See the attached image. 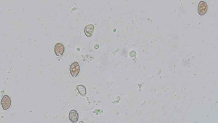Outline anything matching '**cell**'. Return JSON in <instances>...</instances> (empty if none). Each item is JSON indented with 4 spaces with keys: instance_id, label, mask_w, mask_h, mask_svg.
I'll return each mask as SVG.
<instances>
[{
    "instance_id": "3",
    "label": "cell",
    "mask_w": 218,
    "mask_h": 123,
    "mask_svg": "<svg viewBox=\"0 0 218 123\" xmlns=\"http://www.w3.org/2000/svg\"><path fill=\"white\" fill-rule=\"evenodd\" d=\"M208 6L205 1H200L198 6V13L200 15H203L207 13Z\"/></svg>"
},
{
    "instance_id": "2",
    "label": "cell",
    "mask_w": 218,
    "mask_h": 123,
    "mask_svg": "<svg viewBox=\"0 0 218 123\" xmlns=\"http://www.w3.org/2000/svg\"><path fill=\"white\" fill-rule=\"evenodd\" d=\"M69 70H70L71 75L73 77H77L79 75L80 72V65L77 62H74L71 64L70 66Z\"/></svg>"
},
{
    "instance_id": "5",
    "label": "cell",
    "mask_w": 218,
    "mask_h": 123,
    "mask_svg": "<svg viewBox=\"0 0 218 123\" xmlns=\"http://www.w3.org/2000/svg\"><path fill=\"white\" fill-rule=\"evenodd\" d=\"M69 118L73 123H77L79 120V114L76 110L72 109L69 114Z\"/></svg>"
},
{
    "instance_id": "4",
    "label": "cell",
    "mask_w": 218,
    "mask_h": 123,
    "mask_svg": "<svg viewBox=\"0 0 218 123\" xmlns=\"http://www.w3.org/2000/svg\"><path fill=\"white\" fill-rule=\"evenodd\" d=\"M64 52V47L60 43H57L55 46V53L57 56H60L63 54Z\"/></svg>"
},
{
    "instance_id": "7",
    "label": "cell",
    "mask_w": 218,
    "mask_h": 123,
    "mask_svg": "<svg viewBox=\"0 0 218 123\" xmlns=\"http://www.w3.org/2000/svg\"><path fill=\"white\" fill-rule=\"evenodd\" d=\"M77 90L79 93L82 96H85L87 94V90L86 87L82 85H79L77 86Z\"/></svg>"
},
{
    "instance_id": "1",
    "label": "cell",
    "mask_w": 218,
    "mask_h": 123,
    "mask_svg": "<svg viewBox=\"0 0 218 123\" xmlns=\"http://www.w3.org/2000/svg\"><path fill=\"white\" fill-rule=\"evenodd\" d=\"M12 101L10 97L6 95H4L1 100V105L4 110H7L9 109L11 106Z\"/></svg>"
},
{
    "instance_id": "6",
    "label": "cell",
    "mask_w": 218,
    "mask_h": 123,
    "mask_svg": "<svg viewBox=\"0 0 218 123\" xmlns=\"http://www.w3.org/2000/svg\"><path fill=\"white\" fill-rule=\"evenodd\" d=\"M94 30V27L93 25H92V24L88 25L85 28V34L87 37H90L93 34Z\"/></svg>"
}]
</instances>
